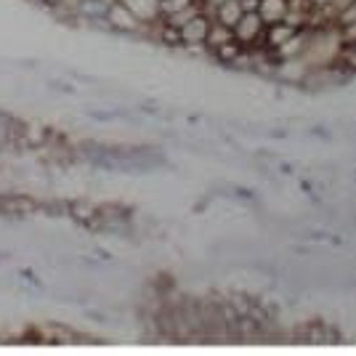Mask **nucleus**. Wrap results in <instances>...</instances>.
Here are the masks:
<instances>
[{"label": "nucleus", "mask_w": 356, "mask_h": 356, "mask_svg": "<svg viewBox=\"0 0 356 356\" xmlns=\"http://www.w3.org/2000/svg\"><path fill=\"white\" fill-rule=\"evenodd\" d=\"M210 27H213V16H210V11H197L194 16H189V19L178 27L181 48H205Z\"/></svg>", "instance_id": "nucleus-1"}, {"label": "nucleus", "mask_w": 356, "mask_h": 356, "mask_svg": "<svg viewBox=\"0 0 356 356\" xmlns=\"http://www.w3.org/2000/svg\"><path fill=\"white\" fill-rule=\"evenodd\" d=\"M104 24H106V30L120 32V35H141V32H144V24L122 6L120 0H112V3H109V8H106V14H104Z\"/></svg>", "instance_id": "nucleus-2"}, {"label": "nucleus", "mask_w": 356, "mask_h": 356, "mask_svg": "<svg viewBox=\"0 0 356 356\" xmlns=\"http://www.w3.org/2000/svg\"><path fill=\"white\" fill-rule=\"evenodd\" d=\"M264 30H266V22L258 16V11H245L239 16V22L232 27V35L239 45L245 48H255L264 38Z\"/></svg>", "instance_id": "nucleus-3"}, {"label": "nucleus", "mask_w": 356, "mask_h": 356, "mask_svg": "<svg viewBox=\"0 0 356 356\" xmlns=\"http://www.w3.org/2000/svg\"><path fill=\"white\" fill-rule=\"evenodd\" d=\"M43 208L35 197L30 194H0V216H8V218H30L38 210Z\"/></svg>", "instance_id": "nucleus-4"}, {"label": "nucleus", "mask_w": 356, "mask_h": 356, "mask_svg": "<svg viewBox=\"0 0 356 356\" xmlns=\"http://www.w3.org/2000/svg\"><path fill=\"white\" fill-rule=\"evenodd\" d=\"M120 3L144 24V32H149L154 24L163 22V6H160V0H120Z\"/></svg>", "instance_id": "nucleus-5"}, {"label": "nucleus", "mask_w": 356, "mask_h": 356, "mask_svg": "<svg viewBox=\"0 0 356 356\" xmlns=\"http://www.w3.org/2000/svg\"><path fill=\"white\" fill-rule=\"evenodd\" d=\"M242 14H245V11H242V3H239V0H221L218 6L210 8L213 22H216V24H223V27H229V30L237 24Z\"/></svg>", "instance_id": "nucleus-6"}, {"label": "nucleus", "mask_w": 356, "mask_h": 356, "mask_svg": "<svg viewBox=\"0 0 356 356\" xmlns=\"http://www.w3.org/2000/svg\"><path fill=\"white\" fill-rule=\"evenodd\" d=\"M287 14H290V0H261V3H258V16H261L266 24L284 22Z\"/></svg>", "instance_id": "nucleus-7"}]
</instances>
